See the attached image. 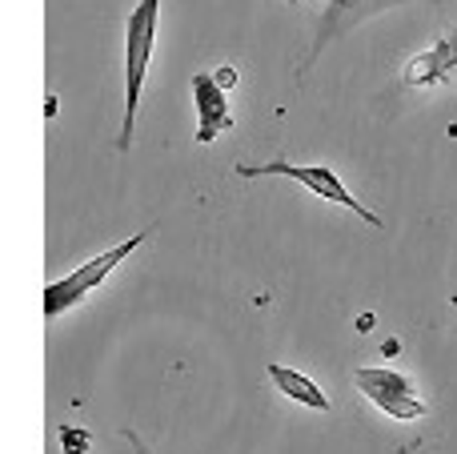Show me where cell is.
I'll list each match as a JSON object with an SVG mask.
<instances>
[{
	"label": "cell",
	"instance_id": "cell-1",
	"mask_svg": "<svg viewBox=\"0 0 457 454\" xmlns=\"http://www.w3.org/2000/svg\"><path fill=\"white\" fill-rule=\"evenodd\" d=\"M157 13L161 0H137V8L129 13L125 24V121H120V137H117L120 153H129V145H133L137 105H141V88L145 77H149L153 48H157Z\"/></svg>",
	"mask_w": 457,
	"mask_h": 454
},
{
	"label": "cell",
	"instance_id": "cell-2",
	"mask_svg": "<svg viewBox=\"0 0 457 454\" xmlns=\"http://www.w3.org/2000/svg\"><path fill=\"white\" fill-rule=\"evenodd\" d=\"M145 241H149V230L133 233V238L120 241V246H112V249H104V254L88 257V262H85V265H77V270H72L69 278L48 282V286H45V318H61L64 310L80 306L96 286H101L104 278H109L112 270H117L120 262H125V257H133L137 249L145 246Z\"/></svg>",
	"mask_w": 457,
	"mask_h": 454
},
{
	"label": "cell",
	"instance_id": "cell-3",
	"mask_svg": "<svg viewBox=\"0 0 457 454\" xmlns=\"http://www.w3.org/2000/svg\"><path fill=\"white\" fill-rule=\"evenodd\" d=\"M237 173H241V177H285V181L305 185V189L317 193L321 201H333V206L357 214L365 225H373V230H381V225H386L378 214H373V209H365L361 201H357L353 193L345 189V181H341V177L333 173L329 165H289V161H265V165H249V161H241V165H237Z\"/></svg>",
	"mask_w": 457,
	"mask_h": 454
},
{
	"label": "cell",
	"instance_id": "cell-4",
	"mask_svg": "<svg viewBox=\"0 0 457 454\" xmlns=\"http://www.w3.org/2000/svg\"><path fill=\"white\" fill-rule=\"evenodd\" d=\"M353 386L378 410H386L389 418H397V423H421V418H426V402H421L418 386H413L405 374H397V370L361 366V370H353Z\"/></svg>",
	"mask_w": 457,
	"mask_h": 454
},
{
	"label": "cell",
	"instance_id": "cell-5",
	"mask_svg": "<svg viewBox=\"0 0 457 454\" xmlns=\"http://www.w3.org/2000/svg\"><path fill=\"white\" fill-rule=\"evenodd\" d=\"M397 4H413V0H329V8H325L321 21H317L313 45H309L305 61H301V77L313 69V61H317V56H321L337 37H345V32H353L361 21H370V16L386 13V8H397ZM426 4H442V0H426Z\"/></svg>",
	"mask_w": 457,
	"mask_h": 454
},
{
	"label": "cell",
	"instance_id": "cell-6",
	"mask_svg": "<svg viewBox=\"0 0 457 454\" xmlns=\"http://www.w3.org/2000/svg\"><path fill=\"white\" fill-rule=\"evenodd\" d=\"M193 109H197V145L217 141L221 133L233 129V113H228V93L213 72H193Z\"/></svg>",
	"mask_w": 457,
	"mask_h": 454
},
{
	"label": "cell",
	"instance_id": "cell-7",
	"mask_svg": "<svg viewBox=\"0 0 457 454\" xmlns=\"http://www.w3.org/2000/svg\"><path fill=\"white\" fill-rule=\"evenodd\" d=\"M453 77H457V24L442 40H434L426 53H418L405 64V85L410 88H434Z\"/></svg>",
	"mask_w": 457,
	"mask_h": 454
},
{
	"label": "cell",
	"instance_id": "cell-8",
	"mask_svg": "<svg viewBox=\"0 0 457 454\" xmlns=\"http://www.w3.org/2000/svg\"><path fill=\"white\" fill-rule=\"evenodd\" d=\"M269 378H273V386L285 394V399L301 402V407H309V410H321V415H329V394H325L309 374H301V370H289V366H277V362H273V366H269Z\"/></svg>",
	"mask_w": 457,
	"mask_h": 454
},
{
	"label": "cell",
	"instance_id": "cell-9",
	"mask_svg": "<svg viewBox=\"0 0 457 454\" xmlns=\"http://www.w3.org/2000/svg\"><path fill=\"white\" fill-rule=\"evenodd\" d=\"M61 442L69 447V454H85L88 434H80V431H61Z\"/></svg>",
	"mask_w": 457,
	"mask_h": 454
},
{
	"label": "cell",
	"instance_id": "cell-10",
	"mask_svg": "<svg viewBox=\"0 0 457 454\" xmlns=\"http://www.w3.org/2000/svg\"><path fill=\"white\" fill-rule=\"evenodd\" d=\"M125 439H129V447H133V454H153V450H149V442H145L137 431H125Z\"/></svg>",
	"mask_w": 457,
	"mask_h": 454
},
{
	"label": "cell",
	"instance_id": "cell-11",
	"mask_svg": "<svg viewBox=\"0 0 457 454\" xmlns=\"http://www.w3.org/2000/svg\"><path fill=\"white\" fill-rule=\"evenodd\" d=\"M213 77H217V80H221V85H225V88H228V85H237V72H233V69H217V72H213Z\"/></svg>",
	"mask_w": 457,
	"mask_h": 454
},
{
	"label": "cell",
	"instance_id": "cell-12",
	"mask_svg": "<svg viewBox=\"0 0 457 454\" xmlns=\"http://www.w3.org/2000/svg\"><path fill=\"white\" fill-rule=\"evenodd\" d=\"M289 4H297V0H289Z\"/></svg>",
	"mask_w": 457,
	"mask_h": 454
}]
</instances>
